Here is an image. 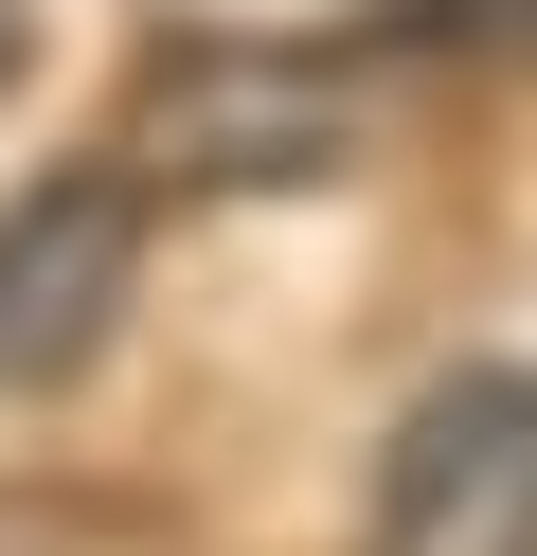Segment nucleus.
Returning a JSON list of instances; mask_svg holds the SVG:
<instances>
[{"mask_svg":"<svg viewBox=\"0 0 537 556\" xmlns=\"http://www.w3.org/2000/svg\"><path fill=\"white\" fill-rule=\"evenodd\" d=\"M358 556H537V359H465L412 395Z\"/></svg>","mask_w":537,"mask_h":556,"instance_id":"2","label":"nucleus"},{"mask_svg":"<svg viewBox=\"0 0 537 556\" xmlns=\"http://www.w3.org/2000/svg\"><path fill=\"white\" fill-rule=\"evenodd\" d=\"M358 73H394L376 18L358 37H215V54H162V109H143V162L162 180H305V162L358 144Z\"/></svg>","mask_w":537,"mask_h":556,"instance_id":"1","label":"nucleus"},{"mask_svg":"<svg viewBox=\"0 0 537 556\" xmlns=\"http://www.w3.org/2000/svg\"><path fill=\"white\" fill-rule=\"evenodd\" d=\"M126 288H143V180L126 162H54L0 216V395H54L72 359H107Z\"/></svg>","mask_w":537,"mask_h":556,"instance_id":"3","label":"nucleus"},{"mask_svg":"<svg viewBox=\"0 0 537 556\" xmlns=\"http://www.w3.org/2000/svg\"><path fill=\"white\" fill-rule=\"evenodd\" d=\"M18 73H36V18H18V0H0V109H18Z\"/></svg>","mask_w":537,"mask_h":556,"instance_id":"5","label":"nucleus"},{"mask_svg":"<svg viewBox=\"0 0 537 556\" xmlns=\"http://www.w3.org/2000/svg\"><path fill=\"white\" fill-rule=\"evenodd\" d=\"M376 54H537V0H376Z\"/></svg>","mask_w":537,"mask_h":556,"instance_id":"4","label":"nucleus"}]
</instances>
